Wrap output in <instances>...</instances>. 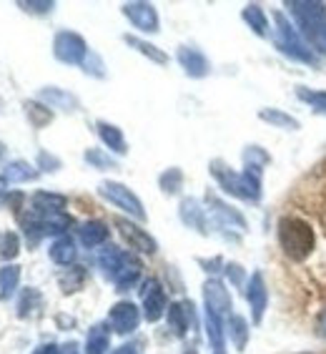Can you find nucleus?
<instances>
[{
    "label": "nucleus",
    "instance_id": "f257e3e1",
    "mask_svg": "<svg viewBox=\"0 0 326 354\" xmlns=\"http://www.w3.org/2000/svg\"><path fill=\"white\" fill-rule=\"evenodd\" d=\"M111 319H113L118 332H131V329L136 327L138 314L131 304H118V307L113 309V314H111Z\"/></svg>",
    "mask_w": 326,
    "mask_h": 354
},
{
    "label": "nucleus",
    "instance_id": "f03ea898",
    "mask_svg": "<svg viewBox=\"0 0 326 354\" xmlns=\"http://www.w3.org/2000/svg\"><path fill=\"white\" fill-rule=\"evenodd\" d=\"M18 279H21V269L18 266H3L0 269V299H8L15 292Z\"/></svg>",
    "mask_w": 326,
    "mask_h": 354
},
{
    "label": "nucleus",
    "instance_id": "7ed1b4c3",
    "mask_svg": "<svg viewBox=\"0 0 326 354\" xmlns=\"http://www.w3.org/2000/svg\"><path fill=\"white\" fill-rule=\"evenodd\" d=\"M161 309H163V294L153 284V292L146 294V314H148V319H156L158 314H161Z\"/></svg>",
    "mask_w": 326,
    "mask_h": 354
},
{
    "label": "nucleus",
    "instance_id": "20e7f679",
    "mask_svg": "<svg viewBox=\"0 0 326 354\" xmlns=\"http://www.w3.org/2000/svg\"><path fill=\"white\" fill-rule=\"evenodd\" d=\"M6 178H13V181H26V178H33V171H30V166L23 164V161H15V164L6 166Z\"/></svg>",
    "mask_w": 326,
    "mask_h": 354
},
{
    "label": "nucleus",
    "instance_id": "39448f33",
    "mask_svg": "<svg viewBox=\"0 0 326 354\" xmlns=\"http://www.w3.org/2000/svg\"><path fill=\"white\" fill-rule=\"evenodd\" d=\"M53 259L61 261V264H68L73 259V246H70V241H61V244L53 246Z\"/></svg>",
    "mask_w": 326,
    "mask_h": 354
},
{
    "label": "nucleus",
    "instance_id": "423d86ee",
    "mask_svg": "<svg viewBox=\"0 0 326 354\" xmlns=\"http://www.w3.org/2000/svg\"><path fill=\"white\" fill-rule=\"evenodd\" d=\"M106 189H111V196L116 198L118 204L131 206V209H133V212L138 214V204H136V201H133V196H128V194H126V191L121 189V186H106Z\"/></svg>",
    "mask_w": 326,
    "mask_h": 354
},
{
    "label": "nucleus",
    "instance_id": "0eeeda50",
    "mask_svg": "<svg viewBox=\"0 0 326 354\" xmlns=\"http://www.w3.org/2000/svg\"><path fill=\"white\" fill-rule=\"evenodd\" d=\"M0 254H3V259H13L15 254H18V236H15V234H6V236H3V249H0Z\"/></svg>",
    "mask_w": 326,
    "mask_h": 354
},
{
    "label": "nucleus",
    "instance_id": "6e6552de",
    "mask_svg": "<svg viewBox=\"0 0 326 354\" xmlns=\"http://www.w3.org/2000/svg\"><path fill=\"white\" fill-rule=\"evenodd\" d=\"M106 344H108V339H106L101 332H95L93 339H90V344H88V354H101Z\"/></svg>",
    "mask_w": 326,
    "mask_h": 354
},
{
    "label": "nucleus",
    "instance_id": "1a4fd4ad",
    "mask_svg": "<svg viewBox=\"0 0 326 354\" xmlns=\"http://www.w3.org/2000/svg\"><path fill=\"white\" fill-rule=\"evenodd\" d=\"M171 322H173L176 332H184V324H181V314H178V307H173V312H171Z\"/></svg>",
    "mask_w": 326,
    "mask_h": 354
},
{
    "label": "nucleus",
    "instance_id": "9d476101",
    "mask_svg": "<svg viewBox=\"0 0 326 354\" xmlns=\"http://www.w3.org/2000/svg\"><path fill=\"white\" fill-rule=\"evenodd\" d=\"M316 196H319L321 206H324V209H326V171H324V181H321L319 191H316Z\"/></svg>",
    "mask_w": 326,
    "mask_h": 354
},
{
    "label": "nucleus",
    "instance_id": "9b49d317",
    "mask_svg": "<svg viewBox=\"0 0 326 354\" xmlns=\"http://www.w3.org/2000/svg\"><path fill=\"white\" fill-rule=\"evenodd\" d=\"M35 354H53V347H50V344H48V347H41L38 349V352Z\"/></svg>",
    "mask_w": 326,
    "mask_h": 354
},
{
    "label": "nucleus",
    "instance_id": "f8f14e48",
    "mask_svg": "<svg viewBox=\"0 0 326 354\" xmlns=\"http://www.w3.org/2000/svg\"><path fill=\"white\" fill-rule=\"evenodd\" d=\"M63 354H75V344H68V347L63 349Z\"/></svg>",
    "mask_w": 326,
    "mask_h": 354
},
{
    "label": "nucleus",
    "instance_id": "ddd939ff",
    "mask_svg": "<svg viewBox=\"0 0 326 354\" xmlns=\"http://www.w3.org/2000/svg\"><path fill=\"white\" fill-rule=\"evenodd\" d=\"M118 354H133V352H128V347H123V352H118Z\"/></svg>",
    "mask_w": 326,
    "mask_h": 354
},
{
    "label": "nucleus",
    "instance_id": "4468645a",
    "mask_svg": "<svg viewBox=\"0 0 326 354\" xmlns=\"http://www.w3.org/2000/svg\"><path fill=\"white\" fill-rule=\"evenodd\" d=\"M3 186H6V178H3V176H0V189H3Z\"/></svg>",
    "mask_w": 326,
    "mask_h": 354
}]
</instances>
